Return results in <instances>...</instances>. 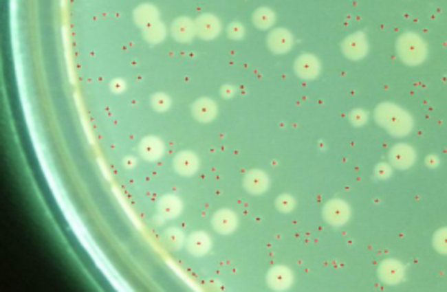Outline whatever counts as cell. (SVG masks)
Wrapping results in <instances>:
<instances>
[{"instance_id": "7402d4cb", "label": "cell", "mask_w": 447, "mask_h": 292, "mask_svg": "<svg viewBox=\"0 0 447 292\" xmlns=\"http://www.w3.org/2000/svg\"><path fill=\"white\" fill-rule=\"evenodd\" d=\"M164 241H166L168 247L176 251V249H181L186 245V236L181 232V228L171 227L164 232Z\"/></svg>"}, {"instance_id": "4fadbf2b", "label": "cell", "mask_w": 447, "mask_h": 292, "mask_svg": "<svg viewBox=\"0 0 447 292\" xmlns=\"http://www.w3.org/2000/svg\"><path fill=\"white\" fill-rule=\"evenodd\" d=\"M173 168L179 176H193L199 169V158L193 151H179L173 159Z\"/></svg>"}, {"instance_id": "5b68a950", "label": "cell", "mask_w": 447, "mask_h": 292, "mask_svg": "<svg viewBox=\"0 0 447 292\" xmlns=\"http://www.w3.org/2000/svg\"><path fill=\"white\" fill-rule=\"evenodd\" d=\"M388 161L398 171H408L416 161V150L408 143H398L388 151Z\"/></svg>"}, {"instance_id": "484cf974", "label": "cell", "mask_w": 447, "mask_h": 292, "mask_svg": "<svg viewBox=\"0 0 447 292\" xmlns=\"http://www.w3.org/2000/svg\"><path fill=\"white\" fill-rule=\"evenodd\" d=\"M349 120L353 126H364L369 122V112H365L364 109H353L349 115Z\"/></svg>"}, {"instance_id": "2e32d148", "label": "cell", "mask_w": 447, "mask_h": 292, "mask_svg": "<svg viewBox=\"0 0 447 292\" xmlns=\"http://www.w3.org/2000/svg\"><path fill=\"white\" fill-rule=\"evenodd\" d=\"M210 248H212V240L206 232H193L186 238V249L189 255L204 256L208 255Z\"/></svg>"}, {"instance_id": "ffe728a7", "label": "cell", "mask_w": 447, "mask_h": 292, "mask_svg": "<svg viewBox=\"0 0 447 292\" xmlns=\"http://www.w3.org/2000/svg\"><path fill=\"white\" fill-rule=\"evenodd\" d=\"M166 33H168L166 25H164L163 22H160V20H158V22L149 25V27L142 28L143 40H145L146 43H150V45L162 43L164 38H166Z\"/></svg>"}, {"instance_id": "1f68e13d", "label": "cell", "mask_w": 447, "mask_h": 292, "mask_svg": "<svg viewBox=\"0 0 447 292\" xmlns=\"http://www.w3.org/2000/svg\"><path fill=\"white\" fill-rule=\"evenodd\" d=\"M124 164H125V168H133L135 164H137V161H135L133 156H127V158L124 159Z\"/></svg>"}, {"instance_id": "9c48e42d", "label": "cell", "mask_w": 447, "mask_h": 292, "mask_svg": "<svg viewBox=\"0 0 447 292\" xmlns=\"http://www.w3.org/2000/svg\"><path fill=\"white\" fill-rule=\"evenodd\" d=\"M196 35L201 38V40L210 41L216 40L219 33L222 32L221 20L217 19L216 15L212 14H202L196 19Z\"/></svg>"}, {"instance_id": "4316f807", "label": "cell", "mask_w": 447, "mask_h": 292, "mask_svg": "<svg viewBox=\"0 0 447 292\" xmlns=\"http://www.w3.org/2000/svg\"><path fill=\"white\" fill-rule=\"evenodd\" d=\"M227 35H229L230 40L239 41L246 36V28L240 22H232L229 27H227Z\"/></svg>"}, {"instance_id": "4dcf8cb0", "label": "cell", "mask_w": 447, "mask_h": 292, "mask_svg": "<svg viewBox=\"0 0 447 292\" xmlns=\"http://www.w3.org/2000/svg\"><path fill=\"white\" fill-rule=\"evenodd\" d=\"M424 163H426V166H428V168L434 169V168L439 166V158H437L436 155H429V156H426Z\"/></svg>"}, {"instance_id": "3957f363", "label": "cell", "mask_w": 447, "mask_h": 292, "mask_svg": "<svg viewBox=\"0 0 447 292\" xmlns=\"http://www.w3.org/2000/svg\"><path fill=\"white\" fill-rule=\"evenodd\" d=\"M323 218L329 225L342 227L351 220V207L342 199H331L324 205Z\"/></svg>"}, {"instance_id": "cb8c5ba5", "label": "cell", "mask_w": 447, "mask_h": 292, "mask_svg": "<svg viewBox=\"0 0 447 292\" xmlns=\"http://www.w3.org/2000/svg\"><path fill=\"white\" fill-rule=\"evenodd\" d=\"M275 207L281 214H290L293 212L294 207H296V201H294V197L290 196V194H281V196L276 197Z\"/></svg>"}, {"instance_id": "f1b7e54d", "label": "cell", "mask_w": 447, "mask_h": 292, "mask_svg": "<svg viewBox=\"0 0 447 292\" xmlns=\"http://www.w3.org/2000/svg\"><path fill=\"white\" fill-rule=\"evenodd\" d=\"M125 89H127V82L124 79H113L111 82V91L116 92V94H122Z\"/></svg>"}, {"instance_id": "7c38bea8", "label": "cell", "mask_w": 447, "mask_h": 292, "mask_svg": "<svg viewBox=\"0 0 447 292\" xmlns=\"http://www.w3.org/2000/svg\"><path fill=\"white\" fill-rule=\"evenodd\" d=\"M243 188L252 196H260V194L267 192L270 188L268 175L260 169H250L243 176Z\"/></svg>"}, {"instance_id": "83f0119b", "label": "cell", "mask_w": 447, "mask_h": 292, "mask_svg": "<svg viewBox=\"0 0 447 292\" xmlns=\"http://www.w3.org/2000/svg\"><path fill=\"white\" fill-rule=\"evenodd\" d=\"M391 175H393V166H391V164L380 163V164H377V166H375V177H377V179L385 181Z\"/></svg>"}, {"instance_id": "d6986e66", "label": "cell", "mask_w": 447, "mask_h": 292, "mask_svg": "<svg viewBox=\"0 0 447 292\" xmlns=\"http://www.w3.org/2000/svg\"><path fill=\"white\" fill-rule=\"evenodd\" d=\"M160 12L158 8L151 3H142L133 10V22L140 28L149 27V25L158 22Z\"/></svg>"}, {"instance_id": "277c9868", "label": "cell", "mask_w": 447, "mask_h": 292, "mask_svg": "<svg viewBox=\"0 0 447 292\" xmlns=\"http://www.w3.org/2000/svg\"><path fill=\"white\" fill-rule=\"evenodd\" d=\"M340 52L351 61H360L369 54V41L364 32H356L349 35L340 43Z\"/></svg>"}, {"instance_id": "30bf717a", "label": "cell", "mask_w": 447, "mask_h": 292, "mask_svg": "<svg viewBox=\"0 0 447 292\" xmlns=\"http://www.w3.org/2000/svg\"><path fill=\"white\" fill-rule=\"evenodd\" d=\"M293 271L285 265H276L267 273V284L273 291H286L293 284Z\"/></svg>"}, {"instance_id": "5bb4252c", "label": "cell", "mask_w": 447, "mask_h": 292, "mask_svg": "<svg viewBox=\"0 0 447 292\" xmlns=\"http://www.w3.org/2000/svg\"><path fill=\"white\" fill-rule=\"evenodd\" d=\"M171 35L179 43H189L196 36V23L189 16H179L171 23Z\"/></svg>"}, {"instance_id": "ac0fdd59", "label": "cell", "mask_w": 447, "mask_h": 292, "mask_svg": "<svg viewBox=\"0 0 447 292\" xmlns=\"http://www.w3.org/2000/svg\"><path fill=\"white\" fill-rule=\"evenodd\" d=\"M158 214L162 215V218L164 220H173L176 218L183 210V202H181L179 197L173 196V194H166L158 201L157 204Z\"/></svg>"}, {"instance_id": "603a6c76", "label": "cell", "mask_w": 447, "mask_h": 292, "mask_svg": "<svg viewBox=\"0 0 447 292\" xmlns=\"http://www.w3.org/2000/svg\"><path fill=\"white\" fill-rule=\"evenodd\" d=\"M433 247L439 255L447 256V227H442L434 232Z\"/></svg>"}, {"instance_id": "d4e9b609", "label": "cell", "mask_w": 447, "mask_h": 292, "mask_svg": "<svg viewBox=\"0 0 447 292\" xmlns=\"http://www.w3.org/2000/svg\"><path fill=\"white\" fill-rule=\"evenodd\" d=\"M151 107L157 112H166L171 107V99L170 96L164 94V92H157V94L151 96Z\"/></svg>"}, {"instance_id": "9a60e30c", "label": "cell", "mask_w": 447, "mask_h": 292, "mask_svg": "<svg viewBox=\"0 0 447 292\" xmlns=\"http://www.w3.org/2000/svg\"><path fill=\"white\" fill-rule=\"evenodd\" d=\"M193 117L201 124H209L217 117V104L209 97H201L193 104Z\"/></svg>"}, {"instance_id": "44dd1931", "label": "cell", "mask_w": 447, "mask_h": 292, "mask_svg": "<svg viewBox=\"0 0 447 292\" xmlns=\"http://www.w3.org/2000/svg\"><path fill=\"white\" fill-rule=\"evenodd\" d=\"M252 22L259 30H270L276 22V14L270 7H260L252 15Z\"/></svg>"}, {"instance_id": "8fae6325", "label": "cell", "mask_w": 447, "mask_h": 292, "mask_svg": "<svg viewBox=\"0 0 447 292\" xmlns=\"http://www.w3.org/2000/svg\"><path fill=\"white\" fill-rule=\"evenodd\" d=\"M239 217L229 209H221L212 215V228L219 235H230L237 230Z\"/></svg>"}, {"instance_id": "f546056e", "label": "cell", "mask_w": 447, "mask_h": 292, "mask_svg": "<svg viewBox=\"0 0 447 292\" xmlns=\"http://www.w3.org/2000/svg\"><path fill=\"white\" fill-rule=\"evenodd\" d=\"M235 87L234 86H229V84H224V86L221 87V96L224 97V99H232V97L235 96Z\"/></svg>"}, {"instance_id": "e0dca14e", "label": "cell", "mask_w": 447, "mask_h": 292, "mask_svg": "<svg viewBox=\"0 0 447 292\" xmlns=\"http://www.w3.org/2000/svg\"><path fill=\"white\" fill-rule=\"evenodd\" d=\"M138 153L146 161H158L164 155V143L158 137H145L138 145Z\"/></svg>"}, {"instance_id": "6da1fadb", "label": "cell", "mask_w": 447, "mask_h": 292, "mask_svg": "<svg viewBox=\"0 0 447 292\" xmlns=\"http://www.w3.org/2000/svg\"><path fill=\"white\" fill-rule=\"evenodd\" d=\"M373 118L382 128H385L395 138L408 137L415 128L411 113L393 102L378 104L373 112Z\"/></svg>"}, {"instance_id": "8992f818", "label": "cell", "mask_w": 447, "mask_h": 292, "mask_svg": "<svg viewBox=\"0 0 447 292\" xmlns=\"http://www.w3.org/2000/svg\"><path fill=\"white\" fill-rule=\"evenodd\" d=\"M378 279L386 286H396L404 279V273H406V268L402 261L395 260V258H390V260L382 261L380 266H378Z\"/></svg>"}, {"instance_id": "7a4b0ae2", "label": "cell", "mask_w": 447, "mask_h": 292, "mask_svg": "<svg viewBox=\"0 0 447 292\" xmlns=\"http://www.w3.org/2000/svg\"><path fill=\"white\" fill-rule=\"evenodd\" d=\"M396 53L406 66H419L428 58V45L415 32H406L396 40Z\"/></svg>"}, {"instance_id": "52a82bcc", "label": "cell", "mask_w": 447, "mask_h": 292, "mask_svg": "<svg viewBox=\"0 0 447 292\" xmlns=\"http://www.w3.org/2000/svg\"><path fill=\"white\" fill-rule=\"evenodd\" d=\"M294 73L299 79L303 80H313L319 76L320 73V61L314 54L311 53H303L294 59Z\"/></svg>"}, {"instance_id": "ba28073f", "label": "cell", "mask_w": 447, "mask_h": 292, "mask_svg": "<svg viewBox=\"0 0 447 292\" xmlns=\"http://www.w3.org/2000/svg\"><path fill=\"white\" fill-rule=\"evenodd\" d=\"M293 33L286 28H273L267 36L268 49L275 54H286L293 48Z\"/></svg>"}]
</instances>
